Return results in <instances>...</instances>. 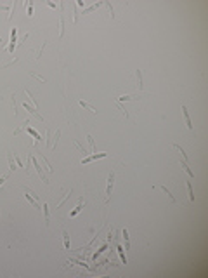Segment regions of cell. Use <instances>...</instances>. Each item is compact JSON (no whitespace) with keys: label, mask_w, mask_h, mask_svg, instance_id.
<instances>
[{"label":"cell","mask_w":208,"mask_h":278,"mask_svg":"<svg viewBox=\"0 0 208 278\" xmlns=\"http://www.w3.org/2000/svg\"><path fill=\"white\" fill-rule=\"evenodd\" d=\"M59 137H61V129H57L56 134H54V137H52V149H56L57 143H59Z\"/></svg>","instance_id":"obj_21"},{"label":"cell","mask_w":208,"mask_h":278,"mask_svg":"<svg viewBox=\"0 0 208 278\" xmlns=\"http://www.w3.org/2000/svg\"><path fill=\"white\" fill-rule=\"evenodd\" d=\"M182 117H184L186 127H187L189 130H192V122H191V117H189V113H187V106H186V105H182Z\"/></svg>","instance_id":"obj_6"},{"label":"cell","mask_w":208,"mask_h":278,"mask_svg":"<svg viewBox=\"0 0 208 278\" xmlns=\"http://www.w3.org/2000/svg\"><path fill=\"white\" fill-rule=\"evenodd\" d=\"M7 179H9V174H5V176H2V178H0V186L4 184V183L7 181Z\"/></svg>","instance_id":"obj_36"},{"label":"cell","mask_w":208,"mask_h":278,"mask_svg":"<svg viewBox=\"0 0 208 278\" xmlns=\"http://www.w3.org/2000/svg\"><path fill=\"white\" fill-rule=\"evenodd\" d=\"M69 197H71V189H69L68 193H66V195H64V197H63V200H61V202H59V203H57V209H59V207H61V205H63V203H64V202H66V200H68V198H69Z\"/></svg>","instance_id":"obj_30"},{"label":"cell","mask_w":208,"mask_h":278,"mask_svg":"<svg viewBox=\"0 0 208 278\" xmlns=\"http://www.w3.org/2000/svg\"><path fill=\"white\" fill-rule=\"evenodd\" d=\"M135 78H137V89H139V92L142 90V70H135Z\"/></svg>","instance_id":"obj_12"},{"label":"cell","mask_w":208,"mask_h":278,"mask_svg":"<svg viewBox=\"0 0 208 278\" xmlns=\"http://www.w3.org/2000/svg\"><path fill=\"white\" fill-rule=\"evenodd\" d=\"M42 162H44V163H45V169H47V172H52V167H50V165H49V162H47V158H45V157H42Z\"/></svg>","instance_id":"obj_33"},{"label":"cell","mask_w":208,"mask_h":278,"mask_svg":"<svg viewBox=\"0 0 208 278\" xmlns=\"http://www.w3.org/2000/svg\"><path fill=\"white\" fill-rule=\"evenodd\" d=\"M50 130H47V132H45V144H47V148H50L52 149V139H50Z\"/></svg>","instance_id":"obj_27"},{"label":"cell","mask_w":208,"mask_h":278,"mask_svg":"<svg viewBox=\"0 0 208 278\" xmlns=\"http://www.w3.org/2000/svg\"><path fill=\"white\" fill-rule=\"evenodd\" d=\"M26 12H28V16H33V2L26 4Z\"/></svg>","instance_id":"obj_31"},{"label":"cell","mask_w":208,"mask_h":278,"mask_svg":"<svg viewBox=\"0 0 208 278\" xmlns=\"http://www.w3.org/2000/svg\"><path fill=\"white\" fill-rule=\"evenodd\" d=\"M106 247H108V245H102V247H101V249H99V250H97V252H96V254H94V261H96V259H97V256H99L101 252H102V250H106Z\"/></svg>","instance_id":"obj_35"},{"label":"cell","mask_w":208,"mask_h":278,"mask_svg":"<svg viewBox=\"0 0 208 278\" xmlns=\"http://www.w3.org/2000/svg\"><path fill=\"white\" fill-rule=\"evenodd\" d=\"M115 172H109V176H108V184H106V202L109 200V197L113 195V188H115Z\"/></svg>","instance_id":"obj_1"},{"label":"cell","mask_w":208,"mask_h":278,"mask_svg":"<svg viewBox=\"0 0 208 278\" xmlns=\"http://www.w3.org/2000/svg\"><path fill=\"white\" fill-rule=\"evenodd\" d=\"M173 148H175V149H177V151H179V153H180V155H182V160H186V162H189V157H187V153H186V151H184V149H182V148H180V146H179V144H177V143H175V144H173Z\"/></svg>","instance_id":"obj_24"},{"label":"cell","mask_w":208,"mask_h":278,"mask_svg":"<svg viewBox=\"0 0 208 278\" xmlns=\"http://www.w3.org/2000/svg\"><path fill=\"white\" fill-rule=\"evenodd\" d=\"M0 42H2V37H0Z\"/></svg>","instance_id":"obj_38"},{"label":"cell","mask_w":208,"mask_h":278,"mask_svg":"<svg viewBox=\"0 0 208 278\" xmlns=\"http://www.w3.org/2000/svg\"><path fill=\"white\" fill-rule=\"evenodd\" d=\"M104 5H106V7L109 9V12H111V17H115V11H113V7H111V4H109V2H104Z\"/></svg>","instance_id":"obj_34"},{"label":"cell","mask_w":208,"mask_h":278,"mask_svg":"<svg viewBox=\"0 0 208 278\" xmlns=\"http://www.w3.org/2000/svg\"><path fill=\"white\" fill-rule=\"evenodd\" d=\"M17 28H12L11 30V40H9V52L14 54V49H16L17 45Z\"/></svg>","instance_id":"obj_3"},{"label":"cell","mask_w":208,"mask_h":278,"mask_svg":"<svg viewBox=\"0 0 208 278\" xmlns=\"http://www.w3.org/2000/svg\"><path fill=\"white\" fill-rule=\"evenodd\" d=\"M121 237H123V243H125V252H127V250L130 249V237H128V231H127V228H125V230L121 231Z\"/></svg>","instance_id":"obj_10"},{"label":"cell","mask_w":208,"mask_h":278,"mask_svg":"<svg viewBox=\"0 0 208 278\" xmlns=\"http://www.w3.org/2000/svg\"><path fill=\"white\" fill-rule=\"evenodd\" d=\"M82 209H83V198H80V200H78V205H76L75 209L71 210V212H69V217H75V216H76L78 212H80Z\"/></svg>","instance_id":"obj_11"},{"label":"cell","mask_w":208,"mask_h":278,"mask_svg":"<svg viewBox=\"0 0 208 278\" xmlns=\"http://www.w3.org/2000/svg\"><path fill=\"white\" fill-rule=\"evenodd\" d=\"M187 193H189V200H191V202H194V191H192L191 183H187Z\"/></svg>","instance_id":"obj_29"},{"label":"cell","mask_w":208,"mask_h":278,"mask_svg":"<svg viewBox=\"0 0 208 278\" xmlns=\"http://www.w3.org/2000/svg\"><path fill=\"white\" fill-rule=\"evenodd\" d=\"M108 157V153H94V155H87V157L82 158V165H85V163H90V162L94 160H99V158H106Z\"/></svg>","instance_id":"obj_4"},{"label":"cell","mask_w":208,"mask_h":278,"mask_svg":"<svg viewBox=\"0 0 208 278\" xmlns=\"http://www.w3.org/2000/svg\"><path fill=\"white\" fill-rule=\"evenodd\" d=\"M28 75H30L31 78H35L36 82H45V78L42 77V75H38V73H35V71H28Z\"/></svg>","instance_id":"obj_26"},{"label":"cell","mask_w":208,"mask_h":278,"mask_svg":"<svg viewBox=\"0 0 208 278\" xmlns=\"http://www.w3.org/2000/svg\"><path fill=\"white\" fill-rule=\"evenodd\" d=\"M63 242H64V249L69 250V233L66 230H63Z\"/></svg>","instance_id":"obj_19"},{"label":"cell","mask_w":208,"mask_h":278,"mask_svg":"<svg viewBox=\"0 0 208 278\" xmlns=\"http://www.w3.org/2000/svg\"><path fill=\"white\" fill-rule=\"evenodd\" d=\"M73 144H75V148H76V149H78V151H80V153H82V157H87V155H88V153H87V149H85L83 146L80 144V143L76 141V139H75V141H73Z\"/></svg>","instance_id":"obj_22"},{"label":"cell","mask_w":208,"mask_h":278,"mask_svg":"<svg viewBox=\"0 0 208 278\" xmlns=\"http://www.w3.org/2000/svg\"><path fill=\"white\" fill-rule=\"evenodd\" d=\"M161 189H163V191H165V195H168V198H170V202H172L173 205H175V203H177V200H175V197H173V195H172V191H170V189H168L167 186H161Z\"/></svg>","instance_id":"obj_23"},{"label":"cell","mask_w":208,"mask_h":278,"mask_svg":"<svg viewBox=\"0 0 208 278\" xmlns=\"http://www.w3.org/2000/svg\"><path fill=\"white\" fill-rule=\"evenodd\" d=\"M115 106H116V110L118 111H121L125 115V118H130V115H128V111L125 110V106H123V103H120V101H115Z\"/></svg>","instance_id":"obj_13"},{"label":"cell","mask_w":208,"mask_h":278,"mask_svg":"<svg viewBox=\"0 0 208 278\" xmlns=\"http://www.w3.org/2000/svg\"><path fill=\"white\" fill-rule=\"evenodd\" d=\"M45 45H47V42H44V44H42V47L38 49V52H36V59H40V57H42V52H44Z\"/></svg>","instance_id":"obj_32"},{"label":"cell","mask_w":208,"mask_h":278,"mask_svg":"<svg viewBox=\"0 0 208 278\" xmlns=\"http://www.w3.org/2000/svg\"><path fill=\"white\" fill-rule=\"evenodd\" d=\"M23 108L26 110V111H28V113H31V115H35V117L38 118V120H42V122H44V117H42V115H40V113H38V111H36V108H35V106L28 105V103H23Z\"/></svg>","instance_id":"obj_5"},{"label":"cell","mask_w":208,"mask_h":278,"mask_svg":"<svg viewBox=\"0 0 208 278\" xmlns=\"http://www.w3.org/2000/svg\"><path fill=\"white\" fill-rule=\"evenodd\" d=\"M78 103H80V106H82V108H85V110H88V111H90V113H97V110H96V108H92V106L88 105L87 101H83V99H80V101H78Z\"/></svg>","instance_id":"obj_18"},{"label":"cell","mask_w":208,"mask_h":278,"mask_svg":"<svg viewBox=\"0 0 208 278\" xmlns=\"http://www.w3.org/2000/svg\"><path fill=\"white\" fill-rule=\"evenodd\" d=\"M180 167H182V170H184V172L187 174L189 178H194V172L191 170V167L187 165V162H186V160H180Z\"/></svg>","instance_id":"obj_9"},{"label":"cell","mask_w":208,"mask_h":278,"mask_svg":"<svg viewBox=\"0 0 208 278\" xmlns=\"http://www.w3.org/2000/svg\"><path fill=\"white\" fill-rule=\"evenodd\" d=\"M7 160H9V169H11V172H14V170L17 169V165L14 163V155H12V153H7Z\"/></svg>","instance_id":"obj_16"},{"label":"cell","mask_w":208,"mask_h":278,"mask_svg":"<svg viewBox=\"0 0 208 278\" xmlns=\"http://www.w3.org/2000/svg\"><path fill=\"white\" fill-rule=\"evenodd\" d=\"M64 30H66L64 28V14H61L59 16V37L61 38L64 37Z\"/></svg>","instance_id":"obj_20"},{"label":"cell","mask_w":208,"mask_h":278,"mask_svg":"<svg viewBox=\"0 0 208 278\" xmlns=\"http://www.w3.org/2000/svg\"><path fill=\"white\" fill-rule=\"evenodd\" d=\"M31 163H33V169H35L36 172H38V176H40V178H42V181H44L45 184H49V179H47V176H45V174H44V170H42V167H40V163H38V160H36V158L33 157V155H31Z\"/></svg>","instance_id":"obj_2"},{"label":"cell","mask_w":208,"mask_h":278,"mask_svg":"<svg viewBox=\"0 0 208 278\" xmlns=\"http://www.w3.org/2000/svg\"><path fill=\"white\" fill-rule=\"evenodd\" d=\"M47 5H49L50 9H56V4H54V2H47Z\"/></svg>","instance_id":"obj_37"},{"label":"cell","mask_w":208,"mask_h":278,"mask_svg":"<svg viewBox=\"0 0 208 278\" xmlns=\"http://www.w3.org/2000/svg\"><path fill=\"white\" fill-rule=\"evenodd\" d=\"M87 141H88V146H90V151H92V153H96V143H94V137L90 136V134L87 136Z\"/></svg>","instance_id":"obj_25"},{"label":"cell","mask_w":208,"mask_h":278,"mask_svg":"<svg viewBox=\"0 0 208 278\" xmlns=\"http://www.w3.org/2000/svg\"><path fill=\"white\" fill-rule=\"evenodd\" d=\"M28 125H30V118H26V120H24L23 124L19 125V127H16V129H14V136H17V134H21L23 130H26V129H28Z\"/></svg>","instance_id":"obj_7"},{"label":"cell","mask_w":208,"mask_h":278,"mask_svg":"<svg viewBox=\"0 0 208 278\" xmlns=\"http://www.w3.org/2000/svg\"><path fill=\"white\" fill-rule=\"evenodd\" d=\"M116 252H118V256H120L121 262H123V264H127V256H125L123 247H121V245H116Z\"/></svg>","instance_id":"obj_15"},{"label":"cell","mask_w":208,"mask_h":278,"mask_svg":"<svg viewBox=\"0 0 208 278\" xmlns=\"http://www.w3.org/2000/svg\"><path fill=\"white\" fill-rule=\"evenodd\" d=\"M134 99H137V96H130V94H128V96L118 97V101H120V103H125V101H134Z\"/></svg>","instance_id":"obj_28"},{"label":"cell","mask_w":208,"mask_h":278,"mask_svg":"<svg viewBox=\"0 0 208 278\" xmlns=\"http://www.w3.org/2000/svg\"><path fill=\"white\" fill-rule=\"evenodd\" d=\"M26 132H28V134H31V136H33V139H35V144H36V143H40V141H42V136H40L38 132H36V130L33 129V127H30V125H28Z\"/></svg>","instance_id":"obj_8"},{"label":"cell","mask_w":208,"mask_h":278,"mask_svg":"<svg viewBox=\"0 0 208 278\" xmlns=\"http://www.w3.org/2000/svg\"><path fill=\"white\" fill-rule=\"evenodd\" d=\"M42 210H44L45 224H49V221H50V212H49V205H47V203H44V205H42Z\"/></svg>","instance_id":"obj_17"},{"label":"cell","mask_w":208,"mask_h":278,"mask_svg":"<svg viewBox=\"0 0 208 278\" xmlns=\"http://www.w3.org/2000/svg\"><path fill=\"white\" fill-rule=\"evenodd\" d=\"M101 5H104V2H97V4H94V5H90V7L83 9V11H82V14H88V12H92V11H97Z\"/></svg>","instance_id":"obj_14"}]
</instances>
